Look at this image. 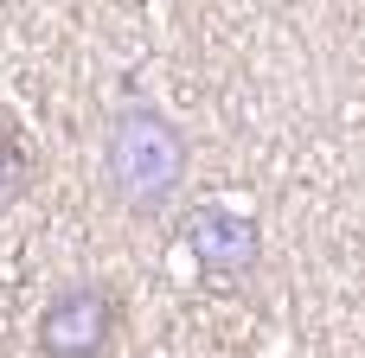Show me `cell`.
Here are the masks:
<instances>
[{
	"mask_svg": "<svg viewBox=\"0 0 365 358\" xmlns=\"http://www.w3.org/2000/svg\"><path fill=\"white\" fill-rule=\"evenodd\" d=\"M192 141L160 102H122L103 128V186L128 218H160L186 192Z\"/></svg>",
	"mask_w": 365,
	"mask_h": 358,
	"instance_id": "cell-1",
	"label": "cell"
},
{
	"mask_svg": "<svg viewBox=\"0 0 365 358\" xmlns=\"http://www.w3.org/2000/svg\"><path fill=\"white\" fill-rule=\"evenodd\" d=\"M115 327H122L115 295H109L103 282H71V288H58V295L38 307L32 339H38L45 358H103L109 339H115Z\"/></svg>",
	"mask_w": 365,
	"mask_h": 358,
	"instance_id": "cell-2",
	"label": "cell"
},
{
	"mask_svg": "<svg viewBox=\"0 0 365 358\" xmlns=\"http://www.w3.org/2000/svg\"><path fill=\"white\" fill-rule=\"evenodd\" d=\"M180 243H186V256L199 263V275L244 282V275L257 269V256H263V224H257L250 211H237V205L212 199V205L186 211V224H180Z\"/></svg>",
	"mask_w": 365,
	"mask_h": 358,
	"instance_id": "cell-3",
	"label": "cell"
},
{
	"mask_svg": "<svg viewBox=\"0 0 365 358\" xmlns=\"http://www.w3.org/2000/svg\"><path fill=\"white\" fill-rule=\"evenodd\" d=\"M26 179H32V160H26V147H19V128H13V122H0V205H6V199H19V192H26Z\"/></svg>",
	"mask_w": 365,
	"mask_h": 358,
	"instance_id": "cell-4",
	"label": "cell"
}]
</instances>
